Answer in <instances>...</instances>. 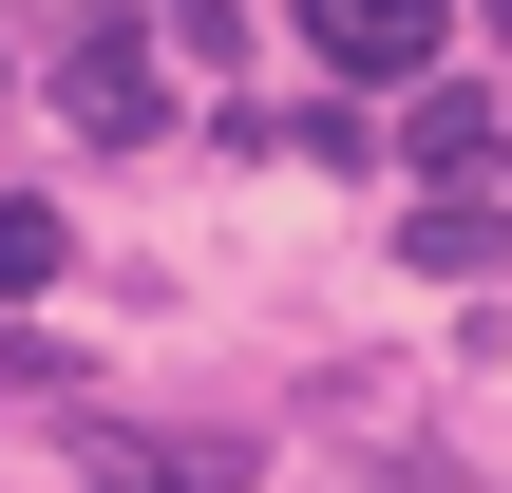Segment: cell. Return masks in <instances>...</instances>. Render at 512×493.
<instances>
[{
	"label": "cell",
	"mask_w": 512,
	"mask_h": 493,
	"mask_svg": "<svg viewBox=\"0 0 512 493\" xmlns=\"http://www.w3.org/2000/svg\"><path fill=\"white\" fill-rule=\"evenodd\" d=\"M399 247H418L437 285H475V266H512V190H494V171H456V190H418V209H399Z\"/></svg>",
	"instance_id": "cell-3"
},
{
	"label": "cell",
	"mask_w": 512,
	"mask_h": 493,
	"mask_svg": "<svg viewBox=\"0 0 512 493\" xmlns=\"http://www.w3.org/2000/svg\"><path fill=\"white\" fill-rule=\"evenodd\" d=\"M57 266H76V228H57V209H38V190H19V209H0V304H38V285H57Z\"/></svg>",
	"instance_id": "cell-6"
},
{
	"label": "cell",
	"mask_w": 512,
	"mask_h": 493,
	"mask_svg": "<svg viewBox=\"0 0 512 493\" xmlns=\"http://www.w3.org/2000/svg\"><path fill=\"white\" fill-rule=\"evenodd\" d=\"M0 76H19V57H0Z\"/></svg>",
	"instance_id": "cell-9"
},
{
	"label": "cell",
	"mask_w": 512,
	"mask_h": 493,
	"mask_svg": "<svg viewBox=\"0 0 512 493\" xmlns=\"http://www.w3.org/2000/svg\"><path fill=\"white\" fill-rule=\"evenodd\" d=\"M95 493H247V437H95Z\"/></svg>",
	"instance_id": "cell-4"
},
{
	"label": "cell",
	"mask_w": 512,
	"mask_h": 493,
	"mask_svg": "<svg viewBox=\"0 0 512 493\" xmlns=\"http://www.w3.org/2000/svg\"><path fill=\"white\" fill-rule=\"evenodd\" d=\"M304 57H342V76H418V57H456V0H304Z\"/></svg>",
	"instance_id": "cell-2"
},
{
	"label": "cell",
	"mask_w": 512,
	"mask_h": 493,
	"mask_svg": "<svg viewBox=\"0 0 512 493\" xmlns=\"http://www.w3.org/2000/svg\"><path fill=\"white\" fill-rule=\"evenodd\" d=\"M418 171H437V190L494 171V95H475V76H418Z\"/></svg>",
	"instance_id": "cell-5"
},
{
	"label": "cell",
	"mask_w": 512,
	"mask_h": 493,
	"mask_svg": "<svg viewBox=\"0 0 512 493\" xmlns=\"http://www.w3.org/2000/svg\"><path fill=\"white\" fill-rule=\"evenodd\" d=\"M494 38H512V0H494Z\"/></svg>",
	"instance_id": "cell-8"
},
{
	"label": "cell",
	"mask_w": 512,
	"mask_h": 493,
	"mask_svg": "<svg viewBox=\"0 0 512 493\" xmlns=\"http://www.w3.org/2000/svg\"><path fill=\"white\" fill-rule=\"evenodd\" d=\"M171 38L190 57H247V0H171Z\"/></svg>",
	"instance_id": "cell-7"
},
{
	"label": "cell",
	"mask_w": 512,
	"mask_h": 493,
	"mask_svg": "<svg viewBox=\"0 0 512 493\" xmlns=\"http://www.w3.org/2000/svg\"><path fill=\"white\" fill-rule=\"evenodd\" d=\"M57 114H76L95 152H133V133H171V76H152V38H133V19H95V38H57Z\"/></svg>",
	"instance_id": "cell-1"
}]
</instances>
